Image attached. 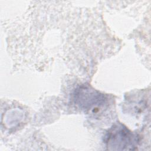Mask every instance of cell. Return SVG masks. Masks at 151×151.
<instances>
[{
  "mask_svg": "<svg viewBox=\"0 0 151 151\" xmlns=\"http://www.w3.org/2000/svg\"><path fill=\"white\" fill-rule=\"evenodd\" d=\"M137 142L136 136L122 125L114 126L107 134V146L113 150H133Z\"/></svg>",
  "mask_w": 151,
  "mask_h": 151,
  "instance_id": "6da1fadb",
  "label": "cell"
},
{
  "mask_svg": "<svg viewBox=\"0 0 151 151\" xmlns=\"http://www.w3.org/2000/svg\"><path fill=\"white\" fill-rule=\"evenodd\" d=\"M74 99L75 102L84 110H90L93 107L100 106L104 102V98L102 94L86 87H82L77 90Z\"/></svg>",
  "mask_w": 151,
  "mask_h": 151,
  "instance_id": "7a4b0ae2",
  "label": "cell"
}]
</instances>
